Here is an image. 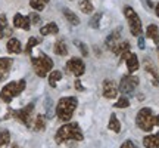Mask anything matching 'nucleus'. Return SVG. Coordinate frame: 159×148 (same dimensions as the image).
I'll list each match as a JSON object with an SVG mask.
<instances>
[{"mask_svg":"<svg viewBox=\"0 0 159 148\" xmlns=\"http://www.w3.org/2000/svg\"><path fill=\"white\" fill-rule=\"evenodd\" d=\"M55 141H56V144H63L66 141L81 142V141H84V135H83L81 127L77 121H69L57 129L56 135H55Z\"/></svg>","mask_w":159,"mask_h":148,"instance_id":"f257e3e1","label":"nucleus"},{"mask_svg":"<svg viewBox=\"0 0 159 148\" xmlns=\"http://www.w3.org/2000/svg\"><path fill=\"white\" fill-rule=\"evenodd\" d=\"M78 107V99L75 96H63L61 98L56 104V116L61 121H66L68 123L74 111Z\"/></svg>","mask_w":159,"mask_h":148,"instance_id":"f03ea898","label":"nucleus"},{"mask_svg":"<svg viewBox=\"0 0 159 148\" xmlns=\"http://www.w3.org/2000/svg\"><path fill=\"white\" fill-rule=\"evenodd\" d=\"M25 86H27V81L24 79L13 80V81L6 83V85L2 87V91H0V99L6 104H11L13 98L19 96V95L22 93L24 89H25Z\"/></svg>","mask_w":159,"mask_h":148,"instance_id":"7ed1b4c3","label":"nucleus"},{"mask_svg":"<svg viewBox=\"0 0 159 148\" xmlns=\"http://www.w3.org/2000/svg\"><path fill=\"white\" fill-rule=\"evenodd\" d=\"M31 64H33V68L39 77L49 76L50 71L53 70V59L46 53H40L39 57H31Z\"/></svg>","mask_w":159,"mask_h":148,"instance_id":"20e7f679","label":"nucleus"},{"mask_svg":"<svg viewBox=\"0 0 159 148\" xmlns=\"http://www.w3.org/2000/svg\"><path fill=\"white\" fill-rule=\"evenodd\" d=\"M124 17L128 22V28H130V33L134 37H140L143 33V24H142V19L140 17L137 15V12L131 7V6H124Z\"/></svg>","mask_w":159,"mask_h":148,"instance_id":"39448f33","label":"nucleus"},{"mask_svg":"<svg viewBox=\"0 0 159 148\" xmlns=\"http://www.w3.org/2000/svg\"><path fill=\"white\" fill-rule=\"evenodd\" d=\"M136 125L143 132H152L155 127V114L152 108L143 107L136 116Z\"/></svg>","mask_w":159,"mask_h":148,"instance_id":"423d86ee","label":"nucleus"},{"mask_svg":"<svg viewBox=\"0 0 159 148\" xmlns=\"http://www.w3.org/2000/svg\"><path fill=\"white\" fill-rule=\"evenodd\" d=\"M33 113H34V104H28L27 107H24V108H21V110H15V111L11 110L9 114L6 116V119H7L9 116H13L15 119L19 120L21 123H24L27 127H31V126H33V121H31Z\"/></svg>","mask_w":159,"mask_h":148,"instance_id":"0eeeda50","label":"nucleus"},{"mask_svg":"<svg viewBox=\"0 0 159 148\" xmlns=\"http://www.w3.org/2000/svg\"><path fill=\"white\" fill-rule=\"evenodd\" d=\"M139 77L133 76V74H127V76H122V79L119 81L118 91L121 93H133L136 91V87L139 86Z\"/></svg>","mask_w":159,"mask_h":148,"instance_id":"6e6552de","label":"nucleus"},{"mask_svg":"<svg viewBox=\"0 0 159 148\" xmlns=\"http://www.w3.org/2000/svg\"><path fill=\"white\" fill-rule=\"evenodd\" d=\"M65 68H66V71H68L69 74H74L75 77H80V76H83V74L85 73V64L81 58L74 57L66 61Z\"/></svg>","mask_w":159,"mask_h":148,"instance_id":"1a4fd4ad","label":"nucleus"},{"mask_svg":"<svg viewBox=\"0 0 159 148\" xmlns=\"http://www.w3.org/2000/svg\"><path fill=\"white\" fill-rule=\"evenodd\" d=\"M102 92H103V96L108 98V99H114V98L118 96V86L115 85L112 80L106 79L102 83Z\"/></svg>","mask_w":159,"mask_h":148,"instance_id":"9d476101","label":"nucleus"},{"mask_svg":"<svg viewBox=\"0 0 159 148\" xmlns=\"http://www.w3.org/2000/svg\"><path fill=\"white\" fill-rule=\"evenodd\" d=\"M143 65H144L146 73L150 76L152 85H153V86H159V73H158V70H156V67H155V64L152 62L149 58H144V62H143Z\"/></svg>","mask_w":159,"mask_h":148,"instance_id":"9b49d317","label":"nucleus"},{"mask_svg":"<svg viewBox=\"0 0 159 148\" xmlns=\"http://www.w3.org/2000/svg\"><path fill=\"white\" fill-rule=\"evenodd\" d=\"M121 31H122V28L118 27V28H115L114 31L106 37V40H105V46H106L108 51H114L115 47H116V45L119 43V39H121Z\"/></svg>","mask_w":159,"mask_h":148,"instance_id":"f8f14e48","label":"nucleus"},{"mask_svg":"<svg viewBox=\"0 0 159 148\" xmlns=\"http://www.w3.org/2000/svg\"><path fill=\"white\" fill-rule=\"evenodd\" d=\"M12 64H13V59L12 58H2L0 57V83L3 80L7 79V76L11 73Z\"/></svg>","mask_w":159,"mask_h":148,"instance_id":"ddd939ff","label":"nucleus"},{"mask_svg":"<svg viewBox=\"0 0 159 148\" xmlns=\"http://www.w3.org/2000/svg\"><path fill=\"white\" fill-rule=\"evenodd\" d=\"M13 27H15V28H21V30L28 31L30 27H31L30 18L24 17V15H21V13H15V17H13Z\"/></svg>","mask_w":159,"mask_h":148,"instance_id":"4468645a","label":"nucleus"},{"mask_svg":"<svg viewBox=\"0 0 159 148\" xmlns=\"http://www.w3.org/2000/svg\"><path fill=\"white\" fill-rule=\"evenodd\" d=\"M125 64H127V68H128V74H134L140 67V62H139V57L136 53L130 52L128 57L125 59Z\"/></svg>","mask_w":159,"mask_h":148,"instance_id":"2eb2a0df","label":"nucleus"},{"mask_svg":"<svg viewBox=\"0 0 159 148\" xmlns=\"http://www.w3.org/2000/svg\"><path fill=\"white\" fill-rule=\"evenodd\" d=\"M6 51L9 52V53H21L24 49L19 40L15 39V37H11V39L7 40V43H6Z\"/></svg>","mask_w":159,"mask_h":148,"instance_id":"dca6fc26","label":"nucleus"},{"mask_svg":"<svg viewBox=\"0 0 159 148\" xmlns=\"http://www.w3.org/2000/svg\"><path fill=\"white\" fill-rule=\"evenodd\" d=\"M143 147L144 148H159V132L143 138Z\"/></svg>","mask_w":159,"mask_h":148,"instance_id":"f3484780","label":"nucleus"},{"mask_svg":"<svg viewBox=\"0 0 159 148\" xmlns=\"http://www.w3.org/2000/svg\"><path fill=\"white\" fill-rule=\"evenodd\" d=\"M59 33V27L56 22H47L40 28V34L41 36H53Z\"/></svg>","mask_w":159,"mask_h":148,"instance_id":"a211bd4d","label":"nucleus"},{"mask_svg":"<svg viewBox=\"0 0 159 148\" xmlns=\"http://www.w3.org/2000/svg\"><path fill=\"white\" fill-rule=\"evenodd\" d=\"M146 37L150 39V40H153L155 45H159V28H158V25L150 24L148 28H146Z\"/></svg>","mask_w":159,"mask_h":148,"instance_id":"6ab92c4d","label":"nucleus"},{"mask_svg":"<svg viewBox=\"0 0 159 148\" xmlns=\"http://www.w3.org/2000/svg\"><path fill=\"white\" fill-rule=\"evenodd\" d=\"M62 13L63 17L66 18V21H68L71 25H78L80 24V18L78 15L75 13V12H72L71 9H68V7H65V9H62Z\"/></svg>","mask_w":159,"mask_h":148,"instance_id":"aec40b11","label":"nucleus"},{"mask_svg":"<svg viewBox=\"0 0 159 148\" xmlns=\"http://www.w3.org/2000/svg\"><path fill=\"white\" fill-rule=\"evenodd\" d=\"M53 52L59 55V57H66V53H68V47H66V43L63 42V40H57L55 46H53Z\"/></svg>","mask_w":159,"mask_h":148,"instance_id":"412c9836","label":"nucleus"},{"mask_svg":"<svg viewBox=\"0 0 159 148\" xmlns=\"http://www.w3.org/2000/svg\"><path fill=\"white\" fill-rule=\"evenodd\" d=\"M130 47H131L130 42H128V40H125V42H119L118 45H116V47H115L112 52H114L115 55L121 57V55H124V53H127V52H130Z\"/></svg>","mask_w":159,"mask_h":148,"instance_id":"4be33fe9","label":"nucleus"},{"mask_svg":"<svg viewBox=\"0 0 159 148\" xmlns=\"http://www.w3.org/2000/svg\"><path fill=\"white\" fill-rule=\"evenodd\" d=\"M108 129L109 131H112V132H115V133H119V132H121V123H119L118 117H116L114 113L111 114V117H109Z\"/></svg>","mask_w":159,"mask_h":148,"instance_id":"5701e85b","label":"nucleus"},{"mask_svg":"<svg viewBox=\"0 0 159 148\" xmlns=\"http://www.w3.org/2000/svg\"><path fill=\"white\" fill-rule=\"evenodd\" d=\"M33 129L35 132H41L46 129V119L43 114H39L35 116V120H34V125H33Z\"/></svg>","mask_w":159,"mask_h":148,"instance_id":"b1692460","label":"nucleus"},{"mask_svg":"<svg viewBox=\"0 0 159 148\" xmlns=\"http://www.w3.org/2000/svg\"><path fill=\"white\" fill-rule=\"evenodd\" d=\"M61 79H62V73H61L59 70H53V71H50V74H49V85H50L52 87H56V83Z\"/></svg>","mask_w":159,"mask_h":148,"instance_id":"393cba45","label":"nucleus"},{"mask_svg":"<svg viewBox=\"0 0 159 148\" xmlns=\"http://www.w3.org/2000/svg\"><path fill=\"white\" fill-rule=\"evenodd\" d=\"M80 9H81L83 13L89 15V13H93L94 6H93V3H91L90 0H81V2H80Z\"/></svg>","mask_w":159,"mask_h":148,"instance_id":"a878e982","label":"nucleus"},{"mask_svg":"<svg viewBox=\"0 0 159 148\" xmlns=\"http://www.w3.org/2000/svg\"><path fill=\"white\" fill-rule=\"evenodd\" d=\"M39 43H40V40L37 39V37H30L28 42H27V46H25V53H28V55H30V53H31V51H33V49H34Z\"/></svg>","mask_w":159,"mask_h":148,"instance_id":"bb28decb","label":"nucleus"},{"mask_svg":"<svg viewBox=\"0 0 159 148\" xmlns=\"http://www.w3.org/2000/svg\"><path fill=\"white\" fill-rule=\"evenodd\" d=\"M102 17H103L102 12H97V13L93 15V18L90 19V27L91 28H99V27H100V19H102Z\"/></svg>","mask_w":159,"mask_h":148,"instance_id":"cd10ccee","label":"nucleus"},{"mask_svg":"<svg viewBox=\"0 0 159 148\" xmlns=\"http://www.w3.org/2000/svg\"><path fill=\"white\" fill-rule=\"evenodd\" d=\"M114 107H116V108H127V107H130V99L125 96V95H122V96H119V99L114 104Z\"/></svg>","mask_w":159,"mask_h":148,"instance_id":"c85d7f7f","label":"nucleus"},{"mask_svg":"<svg viewBox=\"0 0 159 148\" xmlns=\"http://www.w3.org/2000/svg\"><path fill=\"white\" fill-rule=\"evenodd\" d=\"M11 142V133L7 131H0V148Z\"/></svg>","mask_w":159,"mask_h":148,"instance_id":"c756f323","label":"nucleus"},{"mask_svg":"<svg viewBox=\"0 0 159 148\" xmlns=\"http://www.w3.org/2000/svg\"><path fill=\"white\" fill-rule=\"evenodd\" d=\"M30 6H31L34 11L40 12V11H43V9H44L46 3L43 2V0H30Z\"/></svg>","mask_w":159,"mask_h":148,"instance_id":"7c9ffc66","label":"nucleus"},{"mask_svg":"<svg viewBox=\"0 0 159 148\" xmlns=\"http://www.w3.org/2000/svg\"><path fill=\"white\" fill-rule=\"evenodd\" d=\"M11 30L7 27V17L5 13H0V31H7Z\"/></svg>","mask_w":159,"mask_h":148,"instance_id":"2f4dec72","label":"nucleus"},{"mask_svg":"<svg viewBox=\"0 0 159 148\" xmlns=\"http://www.w3.org/2000/svg\"><path fill=\"white\" fill-rule=\"evenodd\" d=\"M74 43L77 45V47H78L80 51H81V55H83V57H87V55H89V49H87V45H85V43L78 42V40H75Z\"/></svg>","mask_w":159,"mask_h":148,"instance_id":"473e14b6","label":"nucleus"},{"mask_svg":"<svg viewBox=\"0 0 159 148\" xmlns=\"http://www.w3.org/2000/svg\"><path fill=\"white\" fill-rule=\"evenodd\" d=\"M28 18H30V22L33 24V25H39L40 24V15L37 12H31L28 15Z\"/></svg>","mask_w":159,"mask_h":148,"instance_id":"72a5a7b5","label":"nucleus"},{"mask_svg":"<svg viewBox=\"0 0 159 148\" xmlns=\"http://www.w3.org/2000/svg\"><path fill=\"white\" fill-rule=\"evenodd\" d=\"M119 148H139V147H137V145L133 142L131 139H127V141H125V142L122 144V145H121Z\"/></svg>","mask_w":159,"mask_h":148,"instance_id":"f704fd0d","label":"nucleus"},{"mask_svg":"<svg viewBox=\"0 0 159 148\" xmlns=\"http://www.w3.org/2000/svg\"><path fill=\"white\" fill-rule=\"evenodd\" d=\"M74 86H75V89H77V91H80V92H84V91H85V87L83 86V83H81V80H80V79L75 80Z\"/></svg>","mask_w":159,"mask_h":148,"instance_id":"c9c22d12","label":"nucleus"},{"mask_svg":"<svg viewBox=\"0 0 159 148\" xmlns=\"http://www.w3.org/2000/svg\"><path fill=\"white\" fill-rule=\"evenodd\" d=\"M137 40H139V49H144L146 46H144V37L143 36H140V37H137Z\"/></svg>","mask_w":159,"mask_h":148,"instance_id":"e433bc0d","label":"nucleus"},{"mask_svg":"<svg viewBox=\"0 0 159 148\" xmlns=\"http://www.w3.org/2000/svg\"><path fill=\"white\" fill-rule=\"evenodd\" d=\"M12 34V28L7 30V31H0V40L3 39V37H6V36H11Z\"/></svg>","mask_w":159,"mask_h":148,"instance_id":"4c0bfd02","label":"nucleus"},{"mask_svg":"<svg viewBox=\"0 0 159 148\" xmlns=\"http://www.w3.org/2000/svg\"><path fill=\"white\" fill-rule=\"evenodd\" d=\"M155 126H159V114L155 116Z\"/></svg>","mask_w":159,"mask_h":148,"instance_id":"58836bf2","label":"nucleus"},{"mask_svg":"<svg viewBox=\"0 0 159 148\" xmlns=\"http://www.w3.org/2000/svg\"><path fill=\"white\" fill-rule=\"evenodd\" d=\"M155 13H156V17L159 18V3L156 6H155Z\"/></svg>","mask_w":159,"mask_h":148,"instance_id":"ea45409f","label":"nucleus"},{"mask_svg":"<svg viewBox=\"0 0 159 148\" xmlns=\"http://www.w3.org/2000/svg\"><path fill=\"white\" fill-rule=\"evenodd\" d=\"M146 2H148V5L150 6V7H153V3H152V0H146Z\"/></svg>","mask_w":159,"mask_h":148,"instance_id":"a19ab883","label":"nucleus"},{"mask_svg":"<svg viewBox=\"0 0 159 148\" xmlns=\"http://www.w3.org/2000/svg\"><path fill=\"white\" fill-rule=\"evenodd\" d=\"M43 2H44V3H49V2H50V0H43Z\"/></svg>","mask_w":159,"mask_h":148,"instance_id":"79ce46f5","label":"nucleus"},{"mask_svg":"<svg viewBox=\"0 0 159 148\" xmlns=\"http://www.w3.org/2000/svg\"><path fill=\"white\" fill-rule=\"evenodd\" d=\"M12 148H18V147H12Z\"/></svg>","mask_w":159,"mask_h":148,"instance_id":"37998d69","label":"nucleus"},{"mask_svg":"<svg viewBox=\"0 0 159 148\" xmlns=\"http://www.w3.org/2000/svg\"><path fill=\"white\" fill-rule=\"evenodd\" d=\"M158 55H159V49H158Z\"/></svg>","mask_w":159,"mask_h":148,"instance_id":"c03bdc74","label":"nucleus"}]
</instances>
